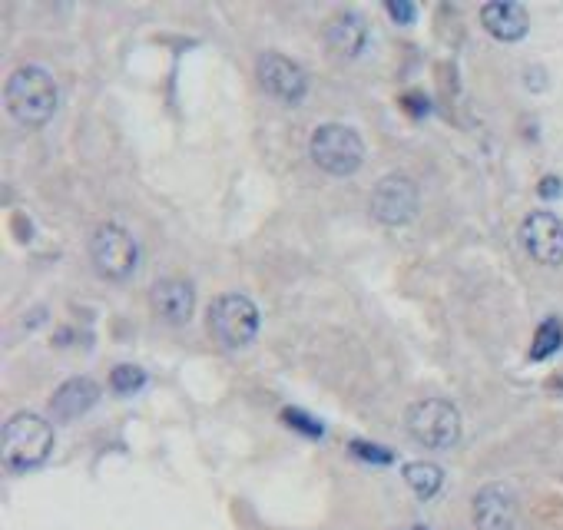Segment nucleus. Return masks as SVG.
Masks as SVG:
<instances>
[{
    "label": "nucleus",
    "instance_id": "f257e3e1",
    "mask_svg": "<svg viewBox=\"0 0 563 530\" xmlns=\"http://www.w3.org/2000/svg\"><path fill=\"white\" fill-rule=\"evenodd\" d=\"M4 100H7V110L10 116L27 126V130H40L44 123H50V116L57 113V103H60V93H57V83L44 70V67H20L10 73L7 80V90H4Z\"/></svg>",
    "mask_w": 563,
    "mask_h": 530
},
{
    "label": "nucleus",
    "instance_id": "f03ea898",
    "mask_svg": "<svg viewBox=\"0 0 563 530\" xmlns=\"http://www.w3.org/2000/svg\"><path fill=\"white\" fill-rule=\"evenodd\" d=\"M53 451V428L50 421L40 415H30V411H20L7 424L4 434H0V454H4V464L10 471L24 474L40 468Z\"/></svg>",
    "mask_w": 563,
    "mask_h": 530
},
{
    "label": "nucleus",
    "instance_id": "7ed1b4c3",
    "mask_svg": "<svg viewBox=\"0 0 563 530\" xmlns=\"http://www.w3.org/2000/svg\"><path fill=\"white\" fill-rule=\"evenodd\" d=\"M209 335L226 352L246 348L259 335V305L242 292H226L209 305Z\"/></svg>",
    "mask_w": 563,
    "mask_h": 530
},
{
    "label": "nucleus",
    "instance_id": "20e7f679",
    "mask_svg": "<svg viewBox=\"0 0 563 530\" xmlns=\"http://www.w3.org/2000/svg\"><path fill=\"white\" fill-rule=\"evenodd\" d=\"M308 153H312L315 166L325 169L328 176H352L365 163V143L345 123L315 126L312 140H308Z\"/></svg>",
    "mask_w": 563,
    "mask_h": 530
},
{
    "label": "nucleus",
    "instance_id": "39448f33",
    "mask_svg": "<svg viewBox=\"0 0 563 530\" xmlns=\"http://www.w3.org/2000/svg\"><path fill=\"white\" fill-rule=\"evenodd\" d=\"M405 428L421 448L448 451L461 441V411L444 398L414 401L405 415Z\"/></svg>",
    "mask_w": 563,
    "mask_h": 530
},
{
    "label": "nucleus",
    "instance_id": "423d86ee",
    "mask_svg": "<svg viewBox=\"0 0 563 530\" xmlns=\"http://www.w3.org/2000/svg\"><path fill=\"white\" fill-rule=\"evenodd\" d=\"M90 262L100 279L126 282L136 272V262H140V246H136V239L123 226L103 222L90 236Z\"/></svg>",
    "mask_w": 563,
    "mask_h": 530
},
{
    "label": "nucleus",
    "instance_id": "0eeeda50",
    "mask_svg": "<svg viewBox=\"0 0 563 530\" xmlns=\"http://www.w3.org/2000/svg\"><path fill=\"white\" fill-rule=\"evenodd\" d=\"M418 206H421V193L414 186V179L405 173H388L375 186V193H371V212H375L381 226L391 229L408 226L418 216Z\"/></svg>",
    "mask_w": 563,
    "mask_h": 530
},
{
    "label": "nucleus",
    "instance_id": "6e6552de",
    "mask_svg": "<svg viewBox=\"0 0 563 530\" xmlns=\"http://www.w3.org/2000/svg\"><path fill=\"white\" fill-rule=\"evenodd\" d=\"M256 77H259V87L285 106H299L308 93L305 70L295 60L285 57V53H272V50L262 53L256 60Z\"/></svg>",
    "mask_w": 563,
    "mask_h": 530
},
{
    "label": "nucleus",
    "instance_id": "1a4fd4ad",
    "mask_svg": "<svg viewBox=\"0 0 563 530\" xmlns=\"http://www.w3.org/2000/svg\"><path fill=\"white\" fill-rule=\"evenodd\" d=\"M520 242H524L527 256L540 265H560L563 262V222L554 212H530L520 222Z\"/></svg>",
    "mask_w": 563,
    "mask_h": 530
},
{
    "label": "nucleus",
    "instance_id": "9d476101",
    "mask_svg": "<svg viewBox=\"0 0 563 530\" xmlns=\"http://www.w3.org/2000/svg\"><path fill=\"white\" fill-rule=\"evenodd\" d=\"M517 514V494L507 484H487L471 501V517L477 530H514Z\"/></svg>",
    "mask_w": 563,
    "mask_h": 530
},
{
    "label": "nucleus",
    "instance_id": "9b49d317",
    "mask_svg": "<svg viewBox=\"0 0 563 530\" xmlns=\"http://www.w3.org/2000/svg\"><path fill=\"white\" fill-rule=\"evenodd\" d=\"M150 309L159 322L186 325L196 312V289L186 279H159L150 289Z\"/></svg>",
    "mask_w": 563,
    "mask_h": 530
},
{
    "label": "nucleus",
    "instance_id": "f8f14e48",
    "mask_svg": "<svg viewBox=\"0 0 563 530\" xmlns=\"http://www.w3.org/2000/svg\"><path fill=\"white\" fill-rule=\"evenodd\" d=\"M481 27L501 44H517L530 30L527 7L517 4V0H491V4L481 7Z\"/></svg>",
    "mask_w": 563,
    "mask_h": 530
},
{
    "label": "nucleus",
    "instance_id": "ddd939ff",
    "mask_svg": "<svg viewBox=\"0 0 563 530\" xmlns=\"http://www.w3.org/2000/svg\"><path fill=\"white\" fill-rule=\"evenodd\" d=\"M325 44L338 60L361 57V53H365L368 44H371V30L365 24V17L352 14V10H348V14L332 17V24L325 27Z\"/></svg>",
    "mask_w": 563,
    "mask_h": 530
},
{
    "label": "nucleus",
    "instance_id": "4468645a",
    "mask_svg": "<svg viewBox=\"0 0 563 530\" xmlns=\"http://www.w3.org/2000/svg\"><path fill=\"white\" fill-rule=\"evenodd\" d=\"M100 401V385L93 378H70L53 391L50 398V415L57 421H73Z\"/></svg>",
    "mask_w": 563,
    "mask_h": 530
},
{
    "label": "nucleus",
    "instance_id": "2eb2a0df",
    "mask_svg": "<svg viewBox=\"0 0 563 530\" xmlns=\"http://www.w3.org/2000/svg\"><path fill=\"white\" fill-rule=\"evenodd\" d=\"M401 474H405L411 491L418 494V501H431L444 484V471L438 468V464H428V461H411V464H405V471Z\"/></svg>",
    "mask_w": 563,
    "mask_h": 530
},
{
    "label": "nucleus",
    "instance_id": "dca6fc26",
    "mask_svg": "<svg viewBox=\"0 0 563 530\" xmlns=\"http://www.w3.org/2000/svg\"><path fill=\"white\" fill-rule=\"evenodd\" d=\"M563 345V325L557 322V318H547L544 325L537 328L534 335V345H530V358L534 362H547L550 355H557Z\"/></svg>",
    "mask_w": 563,
    "mask_h": 530
},
{
    "label": "nucleus",
    "instance_id": "f3484780",
    "mask_svg": "<svg viewBox=\"0 0 563 530\" xmlns=\"http://www.w3.org/2000/svg\"><path fill=\"white\" fill-rule=\"evenodd\" d=\"M143 385H146V371L136 365H116L110 371V388L116 395H133V391Z\"/></svg>",
    "mask_w": 563,
    "mask_h": 530
},
{
    "label": "nucleus",
    "instance_id": "a211bd4d",
    "mask_svg": "<svg viewBox=\"0 0 563 530\" xmlns=\"http://www.w3.org/2000/svg\"><path fill=\"white\" fill-rule=\"evenodd\" d=\"M282 421H285V428L299 431V434H305V438H322L325 434V424L318 418H312L302 408H282Z\"/></svg>",
    "mask_w": 563,
    "mask_h": 530
},
{
    "label": "nucleus",
    "instance_id": "6ab92c4d",
    "mask_svg": "<svg viewBox=\"0 0 563 530\" xmlns=\"http://www.w3.org/2000/svg\"><path fill=\"white\" fill-rule=\"evenodd\" d=\"M348 454L365 464H378V468H385V464H395V451L381 448V444H371V441H352L348 444Z\"/></svg>",
    "mask_w": 563,
    "mask_h": 530
},
{
    "label": "nucleus",
    "instance_id": "aec40b11",
    "mask_svg": "<svg viewBox=\"0 0 563 530\" xmlns=\"http://www.w3.org/2000/svg\"><path fill=\"white\" fill-rule=\"evenodd\" d=\"M388 17L395 20V24H414V17H418V4H411V0H391V4H385Z\"/></svg>",
    "mask_w": 563,
    "mask_h": 530
},
{
    "label": "nucleus",
    "instance_id": "412c9836",
    "mask_svg": "<svg viewBox=\"0 0 563 530\" xmlns=\"http://www.w3.org/2000/svg\"><path fill=\"white\" fill-rule=\"evenodd\" d=\"M401 110H405L408 116H414V120H421V116L431 113V103L421 97V93H405L401 97Z\"/></svg>",
    "mask_w": 563,
    "mask_h": 530
},
{
    "label": "nucleus",
    "instance_id": "4be33fe9",
    "mask_svg": "<svg viewBox=\"0 0 563 530\" xmlns=\"http://www.w3.org/2000/svg\"><path fill=\"white\" fill-rule=\"evenodd\" d=\"M560 193H563V183H560L557 176H544V179H540V186H537V196L540 199H557Z\"/></svg>",
    "mask_w": 563,
    "mask_h": 530
},
{
    "label": "nucleus",
    "instance_id": "5701e85b",
    "mask_svg": "<svg viewBox=\"0 0 563 530\" xmlns=\"http://www.w3.org/2000/svg\"><path fill=\"white\" fill-rule=\"evenodd\" d=\"M418 530H428V527H418Z\"/></svg>",
    "mask_w": 563,
    "mask_h": 530
}]
</instances>
